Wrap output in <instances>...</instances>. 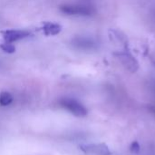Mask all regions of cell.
Segmentation results:
<instances>
[{
  "label": "cell",
  "mask_w": 155,
  "mask_h": 155,
  "mask_svg": "<svg viewBox=\"0 0 155 155\" xmlns=\"http://www.w3.org/2000/svg\"><path fill=\"white\" fill-rule=\"evenodd\" d=\"M60 11L66 15L73 16H91L94 14V9L83 4H64L60 5Z\"/></svg>",
  "instance_id": "6da1fadb"
},
{
  "label": "cell",
  "mask_w": 155,
  "mask_h": 155,
  "mask_svg": "<svg viewBox=\"0 0 155 155\" xmlns=\"http://www.w3.org/2000/svg\"><path fill=\"white\" fill-rule=\"evenodd\" d=\"M59 104L63 108L66 109L67 111H69L71 114H73L75 116L84 117L87 114L86 108L81 103H79L78 101L74 99L64 97L59 101Z\"/></svg>",
  "instance_id": "7a4b0ae2"
},
{
  "label": "cell",
  "mask_w": 155,
  "mask_h": 155,
  "mask_svg": "<svg viewBox=\"0 0 155 155\" xmlns=\"http://www.w3.org/2000/svg\"><path fill=\"white\" fill-rule=\"evenodd\" d=\"M71 44L73 47L81 51H93L98 47V43L95 39L89 36H75L72 39Z\"/></svg>",
  "instance_id": "3957f363"
},
{
  "label": "cell",
  "mask_w": 155,
  "mask_h": 155,
  "mask_svg": "<svg viewBox=\"0 0 155 155\" xmlns=\"http://www.w3.org/2000/svg\"><path fill=\"white\" fill-rule=\"evenodd\" d=\"M81 150L87 154L111 155V152L107 145L104 143L98 144H84L80 146Z\"/></svg>",
  "instance_id": "277c9868"
},
{
  "label": "cell",
  "mask_w": 155,
  "mask_h": 155,
  "mask_svg": "<svg viewBox=\"0 0 155 155\" xmlns=\"http://www.w3.org/2000/svg\"><path fill=\"white\" fill-rule=\"evenodd\" d=\"M30 35L25 30H7L4 33V39L6 43H15L30 36Z\"/></svg>",
  "instance_id": "5b68a950"
},
{
  "label": "cell",
  "mask_w": 155,
  "mask_h": 155,
  "mask_svg": "<svg viewBox=\"0 0 155 155\" xmlns=\"http://www.w3.org/2000/svg\"><path fill=\"white\" fill-rule=\"evenodd\" d=\"M13 102V96L7 93V92H2L0 93V105L2 106H7L11 104Z\"/></svg>",
  "instance_id": "8992f818"
},
{
  "label": "cell",
  "mask_w": 155,
  "mask_h": 155,
  "mask_svg": "<svg viewBox=\"0 0 155 155\" xmlns=\"http://www.w3.org/2000/svg\"><path fill=\"white\" fill-rule=\"evenodd\" d=\"M45 31L48 35H56L61 31V26L57 24H47L45 26Z\"/></svg>",
  "instance_id": "52a82bcc"
},
{
  "label": "cell",
  "mask_w": 155,
  "mask_h": 155,
  "mask_svg": "<svg viewBox=\"0 0 155 155\" xmlns=\"http://www.w3.org/2000/svg\"><path fill=\"white\" fill-rule=\"evenodd\" d=\"M2 49H3L5 52H7V53H14L15 50V47H14L10 43H8V44L6 43L5 45H3V46H2Z\"/></svg>",
  "instance_id": "ba28073f"
},
{
  "label": "cell",
  "mask_w": 155,
  "mask_h": 155,
  "mask_svg": "<svg viewBox=\"0 0 155 155\" xmlns=\"http://www.w3.org/2000/svg\"><path fill=\"white\" fill-rule=\"evenodd\" d=\"M131 149H132V152H134V153H138L139 150H140V146H139L138 143H137V142L133 143V144H132V146H131Z\"/></svg>",
  "instance_id": "9c48e42d"
}]
</instances>
